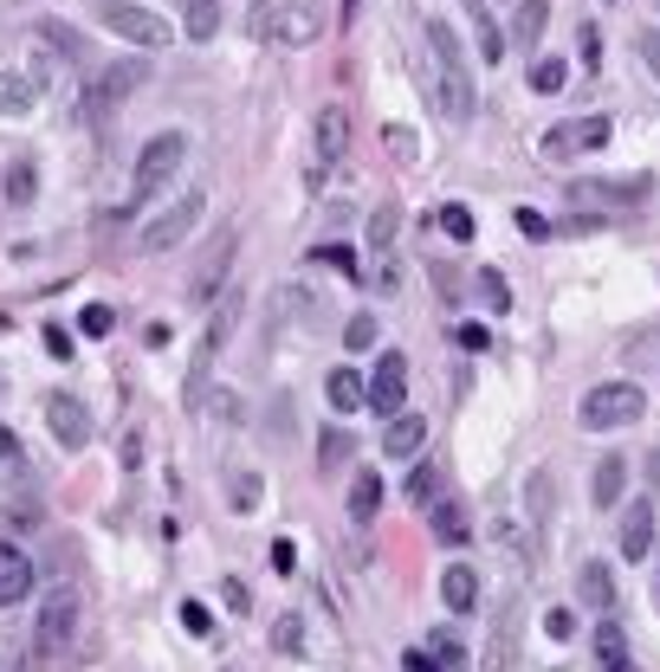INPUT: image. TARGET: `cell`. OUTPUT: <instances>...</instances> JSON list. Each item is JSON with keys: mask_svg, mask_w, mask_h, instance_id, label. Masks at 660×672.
<instances>
[{"mask_svg": "<svg viewBox=\"0 0 660 672\" xmlns=\"http://www.w3.org/2000/svg\"><path fill=\"white\" fill-rule=\"evenodd\" d=\"M589 647H595V660H602V667H609V672H641V660H635V653H628V634H622V627H615V621H602V627H595V640H589Z\"/></svg>", "mask_w": 660, "mask_h": 672, "instance_id": "ffe728a7", "label": "cell"}, {"mask_svg": "<svg viewBox=\"0 0 660 672\" xmlns=\"http://www.w3.org/2000/svg\"><path fill=\"white\" fill-rule=\"evenodd\" d=\"M208 414H215V420H240V402L220 395V389H208Z\"/></svg>", "mask_w": 660, "mask_h": 672, "instance_id": "816d5d0a", "label": "cell"}, {"mask_svg": "<svg viewBox=\"0 0 660 672\" xmlns=\"http://www.w3.org/2000/svg\"><path fill=\"white\" fill-rule=\"evenodd\" d=\"M524 511H531V537H551V472H531Z\"/></svg>", "mask_w": 660, "mask_h": 672, "instance_id": "d4e9b609", "label": "cell"}, {"mask_svg": "<svg viewBox=\"0 0 660 672\" xmlns=\"http://www.w3.org/2000/svg\"><path fill=\"white\" fill-rule=\"evenodd\" d=\"M324 395H331V407H337V414H357V407H369V382L357 375V369H331Z\"/></svg>", "mask_w": 660, "mask_h": 672, "instance_id": "603a6c76", "label": "cell"}, {"mask_svg": "<svg viewBox=\"0 0 660 672\" xmlns=\"http://www.w3.org/2000/svg\"><path fill=\"white\" fill-rule=\"evenodd\" d=\"M311 259H317V266H337V271H350V285H357V253H350V246H317Z\"/></svg>", "mask_w": 660, "mask_h": 672, "instance_id": "f6af8a7d", "label": "cell"}, {"mask_svg": "<svg viewBox=\"0 0 660 672\" xmlns=\"http://www.w3.org/2000/svg\"><path fill=\"white\" fill-rule=\"evenodd\" d=\"M46 356H59V362H72V331H59V324H46Z\"/></svg>", "mask_w": 660, "mask_h": 672, "instance_id": "c3c4849f", "label": "cell"}, {"mask_svg": "<svg viewBox=\"0 0 660 672\" xmlns=\"http://www.w3.org/2000/svg\"><path fill=\"white\" fill-rule=\"evenodd\" d=\"M440 602L453 607V614H473L479 607V569L473 563H447L440 569Z\"/></svg>", "mask_w": 660, "mask_h": 672, "instance_id": "2e32d148", "label": "cell"}, {"mask_svg": "<svg viewBox=\"0 0 660 672\" xmlns=\"http://www.w3.org/2000/svg\"><path fill=\"white\" fill-rule=\"evenodd\" d=\"M395 227H402V207L382 201L375 213H369V246H375V253H389V246H395Z\"/></svg>", "mask_w": 660, "mask_h": 672, "instance_id": "d6a6232c", "label": "cell"}, {"mask_svg": "<svg viewBox=\"0 0 660 672\" xmlns=\"http://www.w3.org/2000/svg\"><path fill=\"white\" fill-rule=\"evenodd\" d=\"M344 453H350V433H344V427H324V433H317V472L337 478V472H344Z\"/></svg>", "mask_w": 660, "mask_h": 672, "instance_id": "4dcf8cb0", "label": "cell"}, {"mask_svg": "<svg viewBox=\"0 0 660 672\" xmlns=\"http://www.w3.org/2000/svg\"><path fill=\"white\" fill-rule=\"evenodd\" d=\"M20 595H33V563L13 543H0V607H13Z\"/></svg>", "mask_w": 660, "mask_h": 672, "instance_id": "d6986e66", "label": "cell"}, {"mask_svg": "<svg viewBox=\"0 0 660 672\" xmlns=\"http://www.w3.org/2000/svg\"><path fill=\"white\" fill-rule=\"evenodd\" d=\"M402 498H408V505H421V511L440 505V466H415L408 478H402Z\"/></svg>", "mask_w": 660, "mask_h": 672, "instance_id": "f546056e", "label": "cell"}, {"mask_svg": "<svg viewBox=\"0 0 660 672\" xmlns=\"http://www.w3.org/2000/svg\"><path fill=\"white\" fill-rule=\"evenodd\" d=\"M518 667V647H512V627L499 621V640L486 647V660H479V672H512Z\"/></svg>", "mask_w": 660, "mask_h": 672, "instance_id": "d590c367", "label": "cell"}, {"mask_svg": "<svg viewBox=\"0 0 660 672\" xmlns=\"http://www.w3.org/2000/svg\"><path fill=\"white\" fill-rule=\"evenodd\" d=\"M583 427L589 433H609V427H635L641 414H648V389H635V382H602V389H589L583 395Z\"/></svg>", "mask_w": 660, "mask_h": 672, "instance_id": "7a4b0ae2", "label": "cell"}, {"mask_svg": "<svg viewBox=\"0 0 660 672\" xmlns=\"http://www.w3.org/2000/svg\"><path fill=\"white\" fill-rule=\"evenodd\" d=\"M344 349H350V356L375 349V317H350V331H344Z\"/></svg>", "mask_w": 660, "mask_h": 672, "instance_id": "b9f144b4", "label": "cell"}, {"mask_svg": "<svg viewBox=\"0 0 660 672\" xmlns=\"http://www.w3.org/2000/svg\"><path fill=\"white\" fill-rule=\"evenodd\" d=\"M622 485H628V460H622V453H609V460L595 466V478H589V498L609 511V505H622Z\"/></svg>", "mask_w": 660, "mask_h": 672, "instance_id": "cb8c5ba5", "label": "cell"}, {"mask_svg": "<svg viewBox=\"0 0 660 672\" xmlns=\"http://www.w3.org/2000/svg\"><path fill=\"white\" fill-rule=\"evenodd\" d=\"M0 672H26V640L20 634H0Z\"/></svg>", "mask_w": 660, "mask_h": 672, "instance_id": "bcb514c9", "label": "cell"}, {"mask_svg": "<svg viewBox=\"0 0 660 672\" xmlns=\"http://www.w3.org/2000/svg\"><path fill=\"white\" fill-rule=\"evenodd\" d=\"M188 162V136L182 130H162L143 142V155H137V195H155L162 182H175V169Z\"/></svg>", "mask_w": 660, "mask_h": 672, "instance_id": "8992f818", "label": "cell"}, {"mask_svg": "<svg viewBox=\"0 0 660 672\" xmlns=\"http://www.w3.org/2000/svg\"><path fill=\"white\" fill-rule=\"evenodd\" d=\"M201 213H208L201 188H195V195H182L175 207H162V213H155V220L143 227V253H175V246H182V240L201 227Z\"/></svg>", "mask_w": 660, "mask_h": 672, "instance_id": "277c9868", "label": "cell"}, {"mask_svg": "<svg viewBox=\"0 0 660 672\" xmlns=\"http://www.w3.org/2000/svg\"><path fill=\"white\" fill-rule=\"evenodd\" d=\"M641 53H648V66L660 71V33H648V39H641Z\"/></svg>", "mask_w": 660, "mask_h": 672, "instance_id": "680465c9", "label": "cell"}, {"mask_svg": "<svg viewBox=\"0 0 660 672\" xmlns=\"http://www.w3.org/2000/svg\"><path fill=\"white\" fill-rule=\"evenodd\" d=\"M259 472H233V511H259Z\"/></svg>", "mask_w": 660, "mask_h": 672, "instance_id": "f35d334b", "label": "cell"}, {"mask_svg": "<svg viewBox=\"0 0 660 672\" xmlns=\"http://www.w3.org/2000/svg\"><path fill=\"white\" fill-rule=\"evenodd\" d=\"M544 26H551V0H518L512 46H518V53H537V46H544Z\"/></svg>", "mask_w": 660, "mask_h": 672, "instance_id": "ac0fdd59", "label": "cell"}, {"mask_svg": "<svg viewBox=\"0 0 660 672\" xmlns=\"http://www.w3.org/2000/svg\"><path fill=\"white\" fill-rule=\"evenodd\" d=\"M421 440H428V420H421V414H395L389 433H382V460H415Z\"/></svg>", "mask_w": 660, "mask_h": 672, "instance_id": "e0dca14e", "label": "cell"}, {"mask_svg": "<svg viewBox=\"0 0 660 672\" xmlns=\"http://www.w3.org/2000/svg\"><path fill=\"white\" fill-rule=\"evenodd\" d=\"M0 382H7V369H0Z\"/></svg>", "mask_w": 660, "mask_h": 672, "instance_id": "be15d7a7", "label": "cell"}, {"mask_svg": "<svg viewBox=\"0 0 660 672\" xmlns=\"http://www.w3.org/2000/svg\"><path fill=\"white\" fill-rule=\"evenodd\" d=\"M382 142H389V155H415V136H408V124H389V136H382Z\"/></svg>", "mask_w": 660, "mask_h": 672, "instance_id": "f907efd6", "label": "cell"}, {"mask_svg": "<svg viewBox=\"0 0 660 672\" xmlns=\"http://www.w3.org/2000/svg\"><path fill=\"white\" fill-rule=\"evenodd\" d=\"M615 136V124L609 117H577V124H557V130L544 136L537 149L551 155V162H570V155H589V149H602Z\"/></svg>", "mask_w": 660, "mask_h": 672, "instance_id": "9c48e42d", "label": "cell"}, {"mask_svg": "<svg viewBox=\"0 0 660 672\" xmlns=\"http://www.w3.org/2000/svg\"><path fill=\"white\" fill-rule=\"evenodd\" d=\"M111 324H117V311H111V304H84V317H78V331H84V336H111Z\"/></svg>", "mask_w": 660, "mask_h": 672, "instance_id": "7bdbcfd3", "label": "cell"}, {"mask_svg": "<svg viewBox=\"0 0 660 672\" xmlns=\"http://www.w3.org/2000/svg\"><path fill=\"white\" fill-rule=\"evenodd\" d=\"M402 395H408V362H402V349H389L382 362H375V375H369V407L375 414H402Z\"/></svg>", "mask_w": 660, "mask_h": 672, "instance_id": "7c38bea8", "label": "cell"}, {"mask_svg": "<svg viewBox=\"0 0 660 672\" xmlns=\"http://www.w3.org/2000/svg\"><path fill=\"white\" fill-rule=\"evenodd\" d=\"M460 349H473V356H479V349H486V343H493V336H486V324H460Z\"/></svg>", "mask_w": 660, "mask_h": 672, "instance_id": "db71d44e", "label": "cell"}, {"mask_svg": "<svg viewBox=\"0 0 660 672\" xmlns=\"http://www.w3.org/2000/svg\"><path fill=\"white\" fill-rule=\"evenodd\" d=\"M220 595H227V607H233V614H246V607H253V595H246V582H233V576L220 582Z\"/></svg>", "mask_w": 660, "mask_h": 672, "instance_id": "f5cc1de1", "label": "cell"}, {"mask_svg": "<svg viewBox=\"0 0 660 672\" xmlns=\"http://www.w3.org/2000/svg\"><path fill=\"white\" fill-rule=\"evenodd\" d=\"M577 201H602V207H641L648 201V175H622L602 188H577Z\"/></svg>", "mask_w": 660, "mask_h": 672, "instance_id": "44dd1931", "label": "cell"}, {"mask_svg": "<svg viewBox=\"0 0 660 672\" xmlns=\"http://www.w3.org/2000/svg\"><path fill=\"white\" fill-rule=\"evenodd\" d=\"M233 324H240V298H220V304H215V324H208V336H201V356H195V369H188V389H195V395H201V369H208L220 349H227Z\"/></svg>", "mask_w": 660, "mask_h": 672, "instance_id": "4fadbf2b", "label": "cell"}, {"mask_svg": "<svg viewBox=\"0 0 660 672\" xmlns=\"http://www.w3.org/2000/svg\"><path fill=\"white\" fill-rule=\"evenodd\" d=\"M97 26H111L117 39H130V46H143V53H155V46L175 39L149 7H130V0H97Z\"/></svg>", "mask_w": 660, "mask_h": 672, "instance_id": "3957f363", "label": "cell"}, {"mask_svg": "<svg viewBox=\"0 0 660 672\" xmlns=\"http://www.w3.org/2000/svg\"><path fill=\"white\" fill-rule=\"evenodd\" d=\"M233 253H240V233L220 227L215 240H208V253L195 259V278H188V298H195V304H220V285H227V271H233Z\"/></svg>", "mask_w": 660, "mask_h": 672, "instance_id": "5b68a950", "label": "cell"}, {"mask_svg": "<svg viewBox=\"0 0 660 672\" xmlns=\"http://www.w3.org/2000/svg\"><path fill=\"white\" fill-rule=\"evenodd\" d=\"M518 233H524V240H557V227H551L537 207H518Z\"/></svg>", "mask_w": 660, "mask_h": 672, "instance_id": "ee69618b", "label": "cell"}, {"mask_svg": "<svg viewBox=\"0 0 660 672\" xmlns=\"http://www.w3.org/2000/svg\"><path fill=\"white\" fill-rule=\"evenodd\" d=\"M440 233H447L453 246H466V240H473V207L447 201V207H440Z\"/></svg>", "mask_w": 660, "mask_h": 672, "instance_id": "e575fe53", "label": "cell"}, {"mask_svg": "<svg viewBox=\"0 0 660 672\" xmlns=\"http://www.w3.org/2000/svg\"><path fill=\"white\" fill-rule=\"evenodd\" d=\"M544 634H551V640H570V634H577V614H570V607H551V614H544Z\"/></svg>", "mask_w": 660, "mask_h": 672, "instance_id": "7dc6e473", "label": "cell"}, {"mask_svg": "<svg viewBox=\"0 0 660 672\" xmlns=\"http://www.w3.org/2000/svg\"><path fill=\"white\" fill-rule=\"evenodd\" d=\"M273 33H279V46H311V39L324 33V7H317V0H286Z\"/></svg>", "mask_w": 660, "mask_h": 672, "instance_id": "5bb4252c", "label": "cell"}, {"mask_svg": "<svg viewBox=\"0 0 660 672\" xmlns=\"http://www.w3.org/2000/svg\"><path fill=\"white\" fill-rule=\"evenodd\" d=\"M648 485L660 491V453H648Z\"/></svg>", "mask_w": 660, "mask_h": 672, "instance_id": "91938a15", "label": "cell"}, {"mask_svg": "<svg viewBox=\"0 0 660 672\" xmlns=\"http://www.w3.org/2000/svg\"><path fill=\"white\" fill-rule=\"evenodd\" d=\"M375 511H382V478H375V472H357V478H350V518L369 524Z\"/></svg>", "mask_w": 660, "mask_h": 672, "instance_id": "4316f807", "label": "cell"}, {"mask_svg": "<svg viewBox=\"0 0 660 672\" xmlns=\"http://www.w3.org/2000/svg\"><path fill=\"white\" fill-rule=\"evenodd\" d=\"M182 627H188V634H208V627H215V614H208L201 602H182Z\"/></svg>", "mask_w": 660, "mask_h": 672, "instance_id": "681fc988", "label": "cell"}, {"mask_svg": "<svg viewBox=\"0 0 660 672\" xmlns=\"http://www.w3.org/2000/svg\"><path fill=\"white\" fill-rule=\"evenodd\" d=\"M435 511V537L453 549V543H466V531H473V518H466V505H428Z\"/></svg>", "mask_w": 660, "mask_h": 672, "instance_id": "83f0119b", "label": "cell"}, {"mask_svg": "<svg viewBox=\"0 0 660 672\" xmlns=\"http://www.w3.org/2000/svg\"><path fill=\"white\" fill-rule=\"evenodd\" d=\"M273 647H279V653H298V647H304V621H298V614H279V621H273Z\"/></svg>", "mask_w": 660, "mask_h": 672, "instance_id": "ab89813d", "label": "cell"}, {"mask_svg": "<svg viewBox=\"0 0 660 672\" xmlns=\"http://www.w3.org/2000/svg\"><path fill=\"white\" fill-rule=\"evenodd\" d=\"M402 667H408V672H440L435 660H428V653H408V660H402Z\"/></svg>", "mask_w": 660, "mask_h": 672, "instance_id": "9f6ffc18", "label": "cell"}, {"mask_svg": "<svg viewBox=\"0 0 660 672\" xmlns=\"http://www.w3.org/2000/svg\"><path fill=\"white\" fill-rule=\"evenodd\" d=\"M337 7H344V26H350V20H357V7H363V0H337Z\"/></svg>", "mask_w": 660, "mask_h": 672, "instance_id": "94428289", "label": "cell"}, {"mask_svg": "<svg viewBox=\"0 0 660 672\" xmlns=\"http://www.w3.org/2000/svg\"><path fill=\"white\" fill-rule=\"evenodd\" d=\"M428 53H435L440 66V111L453 117V124H473V71H466V53H460V39L447 33V20H428Z\"/></svg>", "mask_w": 660, "mask_h": 672, "instance_id": "6da1fadb", "label": "cell"}, {"mask_svg": "<svg viewBox=\"0 0 660 672\" xmlns=\"http://www.w3.org/2000/svg\"><path fill=\"white\" fill-rule=\"evenodd\" d=\"M655 607H660V582H655Z\"/></svg>", "mask_w": 660, "mask_h": 672, "instance_id": "6125c7cd", "label": "cell"}, {"mask_svg": "<svg viewBox=\"0 0 660 672\" xmlns=\"http://www.w3.org/2000/svg\"><path fill=\"white\" fill-rule=\"evenodd\" d=\"M583 66L589 71L602 66V39H595V26H583Z\"/></svg>", "mask_w": 660, "mask_h": 672, "instance_id": "11a10c76", "label": "cell"}, {"mask_svg": "<svg viewBox=\"0 0 660 672\" xmlns=\"http://www.w3.org/2000/svg\"><path fill=\"white\" fill-rule=\"evenodd\" d=\"M33 188H39L33 162H13V169H7V201H13V207H26V201H33Z\"/></svg>", "mask_w": 660, "mask_h": 672, "instance_id": "74e56055", "label": "cell"}, {"mask_svg": "<svg viewBox=\"0 0 660 672\" xmlns=\"http://www.w3.org/2000/svg\"><path fill=\"white\" fill-rule=\"evenodd\" d=\"M143 78H149L143 59H124V66H111L104 78H97V84H91V91H84V124L97 130V124H104V117H111V111H117V104H124V97L143 84Z\"/></svg>", "mask_w": 660, "mask_h": 672, "instance_id": "ba28073f", "label": "cell"}, {"mask_svg": "<svg viewBox=\"0 0 660 672\" xmlns=\"http://www.w3.org/2000/svg\"><path fill=\"white\" fill-rule=\"evenodd\" d=\"M466 13H473V26H479V59L486 66H506V39H499V26H493V13H486V0H460Z\"/></svg>", "mask_w": 660, "mask_h": 672, "instance_id": "484cf974", "label": "cell"}, {"mask_svg": "<svg viewBox=\"0 0 660 672\" xmlns=\"http://www.w3.org/2000/svg\"><path fill=\"white\" fill-rule=\"evenodd\" d=\"M557 672H564V667H557Z\"/></svg>", "mask_w": 660, "mask_h": 672, "instance_id": "e7e4bbea", "label": "cell"}, {"mask_svg": "<svg viewBox=\"0 0 660 672\" xmlns=\"http://www.w3.org/2000/svg\"><path fill=\"white\" fill-rule=\"evenodd\" d=\"M564 84H570V66H564V59H531V91H537V97H557Z\"/></svg>", "mask_w": 660, "mask_h": 672, "instance_id": "1f68e13d", "label": "cell"}, {"mask_svg": "<svg viewBox=\"0 0 660 672\" xmlns=\"http://www.w3.org/2000/svg\"><path fill=\"white\" fill-rule=\"evenodd\" d=\"M20 453V440H13V427H0V460H13Z\"/></svg>", "mask_w": 660, "mask_h": 672, "instance_id": "6f0895ef", "label": "cell"}, {"mask_svg": "<svg viewBox=\"0 0 660 672\" xmlns=\"http://www.w3.org/2000/svg\"><path fill=\"white\" fill-rule=\"evenodd\" d=\"M46 427H53V440H59L66 453L91 447V407L78 402V395H66V389H53V395H46Z\"/></svg>", "mask_w": 660, "mask_h": 672, "instance_id": "30bf717a", "label": "cell"}, {"mask_svg": "<svg viewBox=\"0 0 660 672\" xmlns=\"http://www.w3.org/2000/svg\"><path fill=\"white\" fill-rule=\"evenodd\" d=\"M350 155V111L344 104H324L317 124H311V169H331Z\"/></svg>", "mask_w": 660, "mask_h": 672, "instance_id": "8fae6325", "label": "cell"}, {"mask_svg": "<svg viewBox=\"0 0 660 672\" xmlns=\"http://www.w3.org/2000/svg\"><path fill=\"white\" fill-rule=\"evenodd\" d=\"M33 104V84H20L13 71H0V111H26Z\"/></svg>", "mask_w": 660, "mask_h": 672, "instance_id": "60d3db41", "label": "cell"}, {"mask_svg": "<svg viewBox=\"0 0 660 672\" xmlns=\"http://www.w3.org/2000/svg\"><path fill=\"white\" fill-rule=\"evenodd\" d=\"M577 595H583L589 607H615V595H622V589H615V569H609L602 556L577 569Z\"/></svg>", "mask_w": 660, "mask_h": 672, "instance_id": "7402d4cb", "label": "cell"}, {"mask_svg": "<svg viewBox=\"0 0 660 672\" xmlns=\"http://www.w3.org/2000/svg\"><path fill=\"white\" fill-rule=\"evenodd\" d=\"M188 39H215L220 33V0H188Z\"/></svg>", "mask_w": 660, "mask_h": 672, "instance_id": "836d02e7", "label": "cell"}, {"mask_svg": "<svg viewBox=\"0 0 660 672\" xmlns=\"http://www.w3.org/2000/svg\"><path fill=\"white\" fill-rule=\"evenodd\" d=\"M428 647H435L428 660H435L440 672H460V667H466V640H460L453 627H435V634H428Z\"/></svg>", "mask_w": 660, "mask_h": 672, "instance_id": "f1b7e54d", "label": "cell"}, {"mask_svg": "<svg viewBox=\"0 0 660 672\" xmlns=\"http://www.w3.org/2000/svg\"><path fill=\"white\" fill-rule=\"evenodd\" d=\"M78 634V595L72 589H53L46 602H39V614H33V647L39 653H66Z\"/></svg>", "mask_w": 660, "mask_h": 672, "instance_id": "52a82bcc", "label": "cell"}, {"mask_svg": "<svg viewBox=\"0 0 660 672\" xmlns=\"http://www.w3.org/2000/svg\"><path fill=\"white\" fill-rule=\"evenodd\" d=\"M473 285H479V304H486V311H512V285H506L499 271H479Z\"/></svg>", "mask_w": 660, "mask_h": 672, "instance_id": "8d00e7d4", "label": "cell"}, {"mask_svg": "<svg viewBox=\"0 0 660 672\" xmlns=\"http://www.w3.org/2000/svg\"><path fill=\"white\" fill-rule=\"evenodd\" d=\"M655 505H628L622 511V563H648L655 556Z\"/></svg>", "mask_w": 660, "mask_h": 672, "instance_id": "9a60e30c", "label": "cell"}]
</instances>
